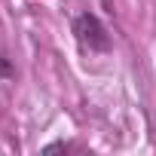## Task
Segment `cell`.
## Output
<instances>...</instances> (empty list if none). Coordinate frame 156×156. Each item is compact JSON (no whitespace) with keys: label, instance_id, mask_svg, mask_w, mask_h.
<instances>
[{"label":"cell","instance_id":"1","mask_svg":"<svg viewBox=\"0 0 156 156\" xmlns=\"http://www.w3.org/2000/svg\"><path fill=\"white\" fill-rule=\"evenodd\" d=\"M73 31H76V40H80L83 46H89V49H98V52H104L107 46H110V37H107V31H104V25L95 19V16H80L73 22Z\"/></svg>","mask_w":156,"mask_h":156},{"label":"cell","instance_id":"2","mask_svg":"<svg viewBox=\"0 0 156 156\" xmlns=\"http://www.w3.org/2000/svg\"><path fill=\"white\" fill-rule=\"evenodd\" d=\"M0 73H9V67H6V61L0 58Z\"/></svg>","mask_w":156,"mask_h":156}]
</instances>
